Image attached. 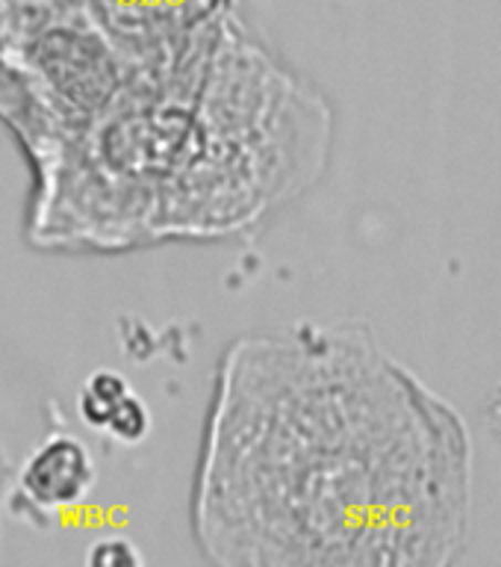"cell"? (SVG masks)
I'll list each match as a JSON object with an SVG mask.
<instances>
[{
  "mask_svg": "<svg viewBox=\"0 0 501 567\" xmlns=\"http://www.w3.org/2000/svg\"><path fill=\"white\" fill-rule=\"evenodd\" d=\"M487 414H490V423H493L495 432L501 434V381L499 388L493 390V396H490V411Z\"/></svg>",
  "mask_w": 501,
  "mask_h": 567,
  "instance_id": "9c48e42d",
  "label": "cell"
},
{
  "mask_svg": "<svg viewBox=\"0 0 501 567\" xmlns=\"http://www.w3.org/2000/svg\"><path fill=\"white\" fill-rule=\"evenodd\" d=\"M83 567H148L145 565V553L139 544L122 532L104 535L88 544L86 556H83Z\"/></svg>",
  "mask_w": 501,
  "mask_h": 567,
  "instance_id": "52a82bcc",
  "label": "cell"
},
{
  "mask_svg": "<svg viewBox=\"0 0 501 567\" xmlns=\"http://www.w3.org/2000/svg\"><path fill=\"white\" fill-rule=\"evenodd\" d=\"M97 485L95 455L77 434L53 432L30 450L9 478V514L24 523L48 526L80 505Z\"/></svg>",
  "mask_w": 501,
  "mask_h": 567,
  "instance_id": "5b68a950",
  "label": "cell"
},
{
  "mask_svg": "<svg viewBox=\"0 0 501 567\" xmlns=\"http://www.w3.org/2000/svg\"><path fill=\"white\" fill-rule=\"evenodd\" d=\"M157 65L166 62L124 51L92 0H0V124L27 172L92 131Z\"/></svg>",
  "mask_w": 501,
  "mask_h": 567,
  "instance_id": "3957f363",
  "label": "cell"
},
{
  "mask_svg": "<svg viewBox=\"0 0 501 567\" xmlns=\"http://www.w3.org/2000/svg\"><path fill=\"white\" fill-rule=\"evenodd\" d=\"M77 416L86 429L122 446H139L154 425L148 402L115 370H95L80 384Z\"/></svg>",
  "mask_w": 501,
  "mask_h": 567,
  "instance_id": "8992f818",
  "label": "cell"
},
{
  "mask_svg": "<svg viewBox=\"0 0 501 567\" xmlns=\"http://www.w3.org/2000/svg\"><path fill=\"white\" fill-rule=\"evenodd\" d=\"M92 7L131 56L166 62L189 51L237 0H92Z\"/></svg>",
  "mask_w": 501,
  "mask_h": 567,
  "instance_id": "277c9868",
  "label": "cell"
},
{
  "mask_svg": "<svg viewBox=\"0 0 501 567\" xmlns=\"http://www.w3.org/2000/svg\"><path fill=\"white\" fill-rule=\"evenodd\" d=\"M469 432L366 322L248 331L212 370L189 487L210 567H449Z\"/></svg>",
  "mask_w": 501,
  "mask_h": 567,
  "instance_id": "6da1fadb",
  "label": "cell"
},
{
  "mask_svg": "<svg viewBox=\"0 0 501 567\" xmlns=\"http://www.w3.org/2000/svg\"><path fill=\"white\" fill-rule=\"evenodd\" d=\"M331 154L327 97L230 12L27 172L21 234L60 257L225 243L307 195Z\"/></svg>",
  "mask_w": 501,
  "mask_h": 567,
  "instance_id": "7a4b0ae2",
  "label": "cell"
},
{
  "mask_svg": "<svg viewBox=\"0 0 501 567\" xmlns=\"http://www.w3.org/2000/svg\"><path fill=\"white\" fill-rule=\"evenodd\" d=\"M9 478H12V470H9L7 446H3V437H0V512H3V503H7Z\"/></svg>",
  "mask_w": 501,
  "mask_h": 567,
  "instance_id": "ba28073f",
  "label": "cell"
}]
</instances>
